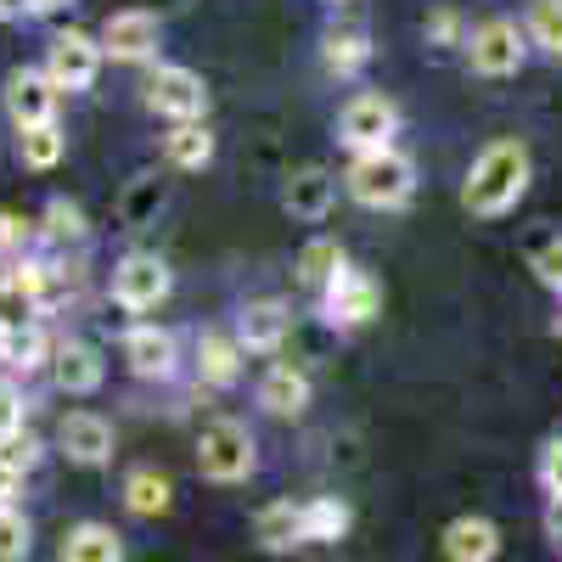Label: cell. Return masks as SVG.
Here are the masks:
<instances>
[{
  "mask_svg": "<svg viewBox=\"0 0 562 562\" xmlns=\"http://www.w3.org/2000/svg\"><path fill=\"white\" fill-rule=\"evenodd\" d=\"M153 7H192V0H153Z\"/></svg>",
  "mask_w": 562,
  "mask_h": 562,
  "instance_id": "7bdbcfd3",
  "label": "cell"
},
{
  "mask_svg": "<svg viewBox=\"0 0 562 562\" xmlns=\"http://www.w3.org/2000/svg\"><path fill=\"white\" fill-rule=\"evenodd\" d=\"M34 546V524L18 506H0V562H23Z\"/></svg>",
  "mask_w": 562,
  "mask_h": 562,
  "instance_id": "d6a6232c",
  "label": "cell"
},
{
  "mask_svg": "<svg viewBox=\"0 0 562 562\" xmlns=\"http://www.w3.org/2000/svg\"><path fill=\"white\" fill-rule=\"evenodd\" d=\"M428 40H434V45H456V40H461V23H456V12H450V7L428 18Z\"/></svg>",
  "mask_w": 562,
  "mask_h": 562,
  "instance_id": "8d00e7d4",
  "label": "cell"
},
{
  "mask_svg": "<svg viewBox=\"0 0 562 562\" xmlns=\"http://www.w3.org/2000/svg\"><path fill=\"white\" fill-rule=\"evenodd\" d=\"M7 113H12V124L23 130V124H52L57 119V108H63V90L52 85V74L45 68H18V74H7Z\"/></svg>",
  "mask_w": 562,
  "mask_h": 562,
  "instance_id": "7c38bea8",
  "label": "cell"
},
{
  "mask_svg": "<svg viewBox=\"0 0 562 562\" xmlns=\"http://www.w3.org/2000/svg\"><path fill=\"white\" fill-rule=\"evenodd\" d=\"M198 378L209 389H231L243 378V344H237V333H203L198 338Z\"/></svg>",
  "mask_w": 562,
  "mask_h": 562,
  "instance_id": "ac0fdd59",
  "label": "cell"
},
{
  "mask_svg": "<svg viewBox=\"0 0 562 562\" xmlns=\"http://www.w3.org/2000/svg\"><path fill=\"white\" fill-rule=\"evenodd\" d=\"M259 405L270 411V416H304L310 411V378L299 366H270L265 378H259Z\"/></svg>",
  "mask_w": 562,
  "mask_h": 562,
  "instance_id": "e0dca14e",
  "label": "cell"
},
{
  "mask_svg": "<svg viewBox=\"0 0 562 562\" xmlns=\"http://www.w3.org/2000/svg\"><path fill=\"white\" fill-rule=\"evenodd\" d=\"M63 7H74V0H29L34 18H52V12H63Z\"/></svg>",
  "mask_w": 562,
  "mask_h": 562,
  "instance_id": "b9f144b4",
  "label": "cell"
},
{
  "mask_svg": "<svg viewBox=\"0 0 562 562\" xmlns=\"http://www.w3.org/2000/svg\"><path fill=\"white\" fill-rule=\"evenodd\" d=\"M45 355H52V349H45V333L34 321L29 326H0V366H7V371H23V378H29V371L45 366Z\"/></svg>",
  "mask_w": 562,
  "mask_h": 562,
  "instance_id": "d4e9b609",
  "label": "cell"
},
{
  "mask_svg": "<svg viewBox=\"0 0 562 562\" xmlns=\"http://www.w3.org/2000/svg\"><path fill=\"white\" fill-rule=\"evenodd\" d=\"M63 562H124V540L108 524H74L63 540Z\"/></svg>",
  "mask_w": 562,
  "mask_h": 562,
  "instance_id": "44dd1931",
  "label": "cell"
},
{
  "mask_svg": "<svg viewBox=\"0 0 562 562\" xmlns=\"http://www.w3.org/2000/svg\"><path fill=\"white\" fill-rule=\"evenodd\" d=\"M524 52H529V34L512 18H490V23H479L473 34H467V63H473V74H484V79L518 74Z\"/></svg>",
  "mask_w": 562,
  "mask_h": 562,
  "instance_id": "ba28073f",
  "label": "cell"
},
{
  "mask_svg": "<svg viewBox=\"0 0 562 562\" xmlns=\"http://www.w3.org/2000/svg\"><path fill=\"white\" fill-rule=\"evenodd\" d=\"M338 265H344V248L333 243V237H315V243H304V254H299V288H326V281L338 276Z\"/></svg>",
  "mask_w": 562,
  "mask_h": 562,
  "instance_id": "f546056e",
  "label": "cell"
},
{
  "mask_svg": "<svg viewBox=\"0 0 562 562\" xmlns=\"http://www.w3.org/2000/svg\"><path fill=\"white\" fill-rule=\"evenodd\" d=\"M29 243V231H23V220L18 214H0V248H7V254H18Z\"/></svg>",
  "mask_w": 562,
  "mask_h": 562,
  "instance_id": "f35d334b",
  "label": "cell"
},
{
  "mask_svg": "<svg viewBox=\"0 0 562 562\" xmlns=\"http://www.w3.org/2000/svg\"><path fill=\"white\" fill-rule=\"evenodd\" d=\"M147 108L158 119H169V124H192V119L209 113V85H203V74L169 63V68H158L147 79Z\"/></svg>",
  "mask_w": 562,
  "mask_h": 562,
  "instance_id": "9c48e42d",
  "label": "cell"
},
{
  "mask_svg": "<svg viewBox=\"0 0 562 562\" xmlns=\"http://www.w3.org/2000/svg\"><path fill=\"white\" fill-rule=\"evenodd\" d=\"M321 57H326V68H333L338 79H355L371 63V40H366V29H333L326 45H321Z\"/></svg>",
  "mask_w": 562,
  "mask_h": 562,
  "instance_id": "4316f807",
  "label": "cell"
},
{
  "mask_svg": "<svg viewBox=\"0 0 562 562\" xmlns=\"http://www.w3.org/2000/svg\"><path fill=\"white\" fill-rule=\"evenodd\" d=\"M540 484H546V495H562V439H551L540 450Z\"/></svg>",
  "mask_w": 562,
  "mask_h": 562,
  "instance_id": "d590c367",
  "label": "cell"
},
{
  "mask_svg": "<svg viewBox=\"0 0 562 562\" xmlns=\"http://www.w3.org/2000/svg\"><path fill=\"white\" fill-rule=\"evenodd\" d=\"M321 310H326V321H333L338 333H355V326L378 321V310H383V288H378V276L344 259V265H338V276L321 288Z\"/></svg>",
  "mask_w": 562,
  "mask_h": 562,
  "instance_id": "277c9868",
  "label": "cell"
},
{
  "mask_svg": "<svg viewBox=\"0 0 562 562\" xmlns=\"http://www.w3.org/2000/svg\"><path fill=\"white\" fill-rule=\"evenodd\" d=\"M349 535V506L338 495H315L304 501V540L326 546V540H344Z\"/></svg>",
  "mask_w": 562,
  "mask_h": 562,
  "instance_id": "f1b7e54d",
  "label": "cell"
},
{
  "mask_svg": "<svg viewBox=\"0 0 562 562\" xmlns=\"http://www.w3.org/2000/svg\"><path fill=\"white\" fill-rule=\"evenodd\" d=\"M524 265L535 270L540 288L562 293V231H529L524 237Z\"/></svg>",
  "mask_w": 562,
  "mask_h": 562,
  "instance_id": "83f0119b",
  "label": "cell"
},
{
  "mask_svg": "<svg viewBox=\"0 0 562 562\" xmlns=\"http://www.w3.org/2000/svg\"><path fill=\"white\" fill-rule=\"evenodd\" d=\"M288 326H293V315L281 299H248L237 315V344H243V355H276Z\"/></svg>",
  "mask_w": 562,
  "mask_h": 562,
  "instance_id": "2e32d148",
  "label": "cell"
},
{
  "mask_svg": "<svg viewBox=\"0 0 562 562\" xmlns=\"http://www.w3.org/2000/svg\"><path fill=\"white\" fill-rule=\"evenodd\" d=\"M169 288H175V276H169V265L158 254H124L113 265V304L130 310V315L158 310L169 299Z\"/></svg>",
  "mask_w": 562,
  "mask_h": 562,
  "instance_id": "52a82bcc",
  "label": "cell"
},
{
  "mask_svg": "<svg viewBox=\"0 0 562 562\" xmlns=\"http://www.w3.org/2000/svg\"><path fill=\"white\" fill-rule=\"evenodd\" d=\"M164 158H169L175 169H209V164H214V135H209V124H203V119L175 124V130L164 135Z\"/></svg>",
  "mask_w": 562,
  "mask_h": 562,
  "instance_id": "7402d4cb",
  "label": "cell"
},
{
  "mask_svg": "<svg viewBox=\"0 0 562 562\" xmlns=\"http://www.w3.org/2000/svg\"><path fill=\"white\" fill-rule=\"evenodd\" d=\"M119 355H124V366L135 371V378H147V383L175 378V366H180V344H175V333H169V326H153V321L130 326L124 344H119Z\"/></svg>",
  "mask_w": 562,
  "mask_h": 562,
  "instance_id": "8fae6325",
  "label": "cell"
},
{
  "mask_svg": "<svg viewBox=\"0 0 562 562\" xmlns=\"http://www.w3.org/2000/svg\"><path fill=\"white\" fill-rule=\"evenodd\" d=\"M158 209H164V180H158V175H135V180L124 186V198H119V220H124L130 231H147V225L158 220Z\"/></svg>",
  "mask_w": 562,
  "mask_h": 562,
  "instance_id": "484cf974",
  "label": "cell"
},
{
  "mask_svg": "<svg viewBox=\"0 0 562 562\" xmlns=\"http://www.w3.org/2000/svg\"><path fill=\"white\" fill-rule=\"evenodd\" d=\"M57 450L74 467H108L113 461V422L97 411H68L57 422Z\"/></svg>",
  "mask_w": 562,
  "mask_h": 562,
  "instance_id": "4fadbf2b",
  "label": "cell"
},
{
  "mask_svg": "<svg viewBox=\"0 0 562 562\" xmlns=\"http://www.w3.org/2000/svg\"><path fill=\"white\" fill-rule=\"evenodd\" d=\"M529 175H535V164H529V147H524L518 135L490 140V147L473 158V169H467V186H461L467 214H479V220L512 214V209H518V198L529 192Z\"/></svg>",
  "mask_w": 562,
  "mask_h": 562,
  "instance_id": "6da1fadb",
  "label": "cell"
},
{
  "mask_svg": "<svg viewBox=\"0 0 562 562\" xmlns=\"http://www.w3.org/2000/svg\"><path fill=\"white\" fill-rule=\"evenodd\" d=\"M23 495V467H12L7 456H0V506H12Z\"/></svg>",
  "mask_w": 562,
  "mask_h": 562,
  "instance_id": "74e56055",
  "label": "cell"
},
{
  "mask_svg": "<svg viewBox=\"0 0 562 562\" xmlns=\"http://www.w3.org/2000/svg\"><path fill=\"white\" fill-rule=\"evenodd\" d=\"M0 456H7V461H12V467H23V473H29V467H34V461H40V439H34V434H23V428H18V434H12V439H0Z\"/></svg>",
  "mask_w": 562,
  "mask_h": 562,
  "instance_id": "e575fe53",
  "label": "cell"
},
{
  "mask_svg": "<svg viewBox=\"0 0 562 562\" xmlns=\"http://www.w3.org/2000/svg\"><path fill=\"white\" fill-rule=\"evenodd\" d=\"M102 378H108V360H102L97 344L68 338V344L52 349V383H57L63 394H97Z\"/></svg>",
  "mask_w": 562,
  "mask_h": 562,
  "instance_id": "5bb4252c",
  "label": "cell"
},
{
  "mask_svg": "<svg viewBox=\"0 0 562 562\" xmlns=\"http://www.w3.org/2000/svg\"><path fill=\"white\" fill-rule=\"evenodd\" d=\"M524 34L540 45L546 57H562V0H535V7H529V23H524Z\"/></svg>",
  "mask_w": 562,
  "mask_h": 562,
  "instance_id": "4dcf8cb0",
  "label": "cell"
},
{
  "mask_svg": "<svg viewBox=\"0 0 562 562\" xmlns=\"http://www.w3.org/2000/svg\"><path fill=\"white\" fill-rule=\"evenodd\" d=\"M169 501H175V490H169V479L158 473V467H135V473L124 479V506L135 512V518H164Z\"/></svg>",
  "mask_w": 562,
  "mask_h": 562,
  "instance_id": "603a6c76",
  "label": "cell"
},
{
  "mask_svg": "<svg viewBox=\"0 0 562 562\" xmlns=\"http://www.w3.org/2000/svg\"><path fill=\"white\" fill-rule=\"evenodd\" d=\"M546 529H551V540L562 546V495H551V512H546Z\"/></svg>",
  "mask_w": 562,
  "mask_h": 562,
  "instance_id": "ab89813d",
  "label": "cell"
},
{
  "mask_svg": "<svg viewBox=\"0 0 562 562\" xmlns=\"http://www.w3.org/2000/svg\"><path fill=\"white\" fill-rule=\"evenodd\" d=\"M18 428H23V394L7 371H0V439H12Z\"/></svg>",
  "mask_w": 562,
  "mask_h": 562,
  "instance_id": "836d02e7",
  "label": "cell"
},
{
  "mask_svg": "<svg viewBox=\"0 0 562 562\" xmlns=\"http://www.w3.org/2000/svg\"><path fill=\"white\" fill-rule=\"evenodd\" d=\"M501 529L490 518H456L445 529V562H495Z\"/></svg>",
  "mask_w": 562,
  "mask_h": 562,
  "instance_id": "d6986e66",
  "label": "cell"
},
{
  "mask_svg": "<svg viewBox=\"0 0 562 562\" xmlns=\"http://www.w3.org/2000/svg\"><path fill=\"white\" fill-rule=\"evenodd\" d=\"M40 220H45V237H52V243H85V237H90L85 209H79V203H68V198H52Z\"/></svg>",
  "mask_w": 562,
  "mask_h": 562,
  "instance_id": "1f68e13d",
  "label": "cell"
},
{
  "mask_svg": "<svg viewBox=\"0 0 562 562\" xmlns=\"http://www.w3.org/2000/svg\"><path fill=\"white\" fill-rule=\"evenodd\" d=\"M254 434L243 428V422H231V416H214L209 428L198 434V473L209 484H243L254 473Z\"/></svg>",
  "mask_w": 562,
  "mask_h": 562,
  "instance_id": "3957f363",
  "label": "cell"
},
{
  "mask_svg": "<svg viewBox=\"0 0 562 562\" xmlns=\"http://www.w3.org/2000/svg\"><path fill=\"white\" fill-rule=\"evenodd\" d=\"M63 153H68V135H63L57 119H52V124H23V130H18V158H23V169H57Z\"/></svg>",
  "mask_w": 562,
  "mask_h": 562,
  "instance_id": "cb8c5ba5",
  "label": "cell"
},
{
  "mask_svg": "<svg viewBox=\"0 0 562 562\" xmlns=\"http://www.w3.org/2000/svg\"><path fill=\"white\" fill-rule=\"evenodd\" d=\"M102 40L85 34V29H63L52 45H45V74H52V85L63 90V97H74V90H90L102 74Z\"/></svg>",
  "mask_w": 562,
  "mask_h": 562,
  "instance_id": "8992f818",
  "label": "cell"
},
{
  "mask_svg": "<svg viewBox=\"0 0 562 562\" xmlns=\"http://www.w3.org/2000/svg\"><path fill=\"white\" fill-rule=\"evenodd\" d=\"M29 18V0H0V23H18Z\"/></svg>",
  "mask_w": 562,
  "mask_h": 562,
  "instance_id": "60d3db41",
  "label": "cell"
},
{
  "mask_svg": "<svg viewBox=\"0 0 562 562\" xmlns=\"http://www.w3.org/2000/svg\"><path fill=\"white\" fill-rule=\"evenodd\" d=\"M344 186H349V198H355L360 209H383V214H389V209H405V203L416 198V164H411L400 147L355 153Z\"/></svg>",
  "mask_w": 562,
  "mask_h": 562,
  "instance_id": "7a4b0ae2",
  "label": "cell"
},
{
  "mask_svg": "<svg viewBox=\"0 0 562 562\" xmlns=\"http://www.w3.org/2000/svg\"><path fill=\"white\" fill-rule=\"evenodd\" d=\"M400 135V108L389 97H378V90H360V97L344 102L338 113V140L349 153H378V147H394Z\"/></svg>",
  "mask_w": 562,
  "mask_h": 562,
  "instance_id": "5b68a950",
  "label": "cell"
},
{
  "mask_svg": "<svg viewBox=\"0 0 562 562\" xmlns=\"http://www.w3.org/2000/svg\"><path fill=\"white\" fill-rule=\"evenodd\" d=\"M333 203H338V175L321 169V164L288 175V186H281V209H288L293 220H310L315 225V220L333 214Z\"/></svg>",
  "mask_w": 562,
  "mask_h": 562,
  "instance_id": "9a60e30c",
  "label": "cell"
},
{
  "mask_svg": "<svg viewBox=\"0 0 562 562\" xmlns=\"http://www.w3.org/2000/svg\"><path fill=\"white\" fill-rule=\"evenodd\" d=\"M254 540L265 551H293V546H310L304 540V506L293 501H270L259 506V518H254Z\"/></svg>",
  "mask_w": 562,
  "mask_h": 562,
  "instance_id": "ffe728a7",
  "label": "cell"
},
{
  "mask_svg": "<svg viewBox=\"0 0 562 562\" xmlns=\"http://www.w3.org/2000/svg\"><path fill=\"white\" fill-rule=\"evenodd\" d=\"M97 40H102V57H113V63H147V57H158L164 23L153 7H124L102 23Z\"/></svg>",
  "mask_w": 562,
  "mask_h": 562,
  "instance_id": "30bf717a",
  "label": "cell"
}]
</instances>
